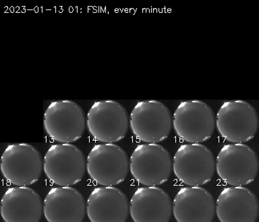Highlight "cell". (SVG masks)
I'll list each match as a JSON object with an SVG mask.
<instances>
[{"mask_svg":"<svg viewBox=\"0 0 259 222\" xmlns=\"http://www.w3.org/2000/svg\"><path fill=\"white\" fill-rule=\"evenodd\" d=\"M130 126L128 113L120 103L113 100L95 102L87 115L89 134L102 143L122 140Z\"/></svg>","mask_w":259,"mask_h":222,"instance_id":"obj_2","label":"cell"},{"mask_svg":"<svg viewBox=\"0 0 259 222\" xmlns=\"http://www.w3.org/2000/svg\"><path fill=\"white\" fill-rule=\"evenodd\" d=\"M44 126L46 134L53 140L72 143L84 135L87 117L82 107L74 101H54L45 112Z\"/></svg>","mask_w":259,"mask_h":222,"instance_id":"obj_8","label":"cell"},{"mask_svg":"<svg viewBox=\"0 0 259 222\" xmlns=\"http://www.w3.org/2000/svg\"><path fill=\"white\" fill-rule=\"evenodd\" d=\"M173 117L169 108L156 100L139 102L130 115L132 133L145 143H158L171 133Z\"/></svg>","mask_w":259,"mask_h":222,"instance_id":"obj_4","label":"cell"},{"mask_svg":"<svg viewBox=\"0 0 259 222\" xmlns=\"http://www.w3.org/2000/svg\"><path fill=\"white\" fill-rule=\"evenodd\" d=\"M215 169L213 153L202 143L182 145L173 157L174 175L190 187H201L209 183Z\"/></svg>","mask_w":259,"mask_h":222,"instance_id":"obj_9","label":"cell"},{"mask_svg":"<svg viewBox=\"0 0 259 222\" xmlns=\"http://www.w3.org/2000/svg\"><path fill=\"white\" fill-rule=\"evenodd\" d=\"M215 213L220 222H256L259 213L258 199L248 188L227 187L217 199Z\"/></svg>","mask_w":259,"mask_h":222,"instance_id":"obj_12","label":"cell"},{"mask_svg":"<svg viewBox=\"0 0 259 222\" xmlns=\"http://www.w3.org/2000/svg\"><path fill=\"white\" fill-rule=\"evenodd\" d=\"M173 203L161 188H139L130 201V213L134 222H169Z\"/></svg>","mask_w":259,"mask_h":222,"instance_id":"obj_13","label":"cell"},{"mask_svg":"<svg viewBox=\"0 0 259 222\" xmlns=\"http://www.w3.org/2000/svg\"><path fill=\"white\" fill-rule=\"evenodd\" d=\"M130 159L126 151L115 143H100L87 157V171L91 179L103 187H115L128 175Z\"/></svg>","mask_w":259,"mask_h":222,"instance_id":"obj_6","label":"cell"},{"mask_svg":"<svg viewBox=\"0 0 259 222\" xmlns=\"http://www.w3.org/2000/svg\"><path fill=\"white\" fill-rule=\"evenodd\" d=\"M219 134L232 143L252 140L258 129L259 117L254 107L242 100L225 102L216 115Z\"/></svg>","mask_w":259,"mask_h":222,"instance_id":"obj_7","label":"cell"},{"mask_svg":"<svg viewBox=\"0 0 259 222\" xmlns=\"http://www.w3.org/2000/svg\"><path fill=\"white\" fill-rule=\"evenodd\" d=\"M0 167L4 179L12 185L28 187L41 177L44 159L33 145L13 143L8 145L2 153Z\"/></svg>","mask_w":259,"mask_h":222,"instance_id":"obj_11","label":"cell"},{"mask_svg":"<svg viewBox=\"0 0 259 222\" xmlns=\"http://www.w3.org/2000/svg\"><path fill=\"white\" fill-rule=\"evenodd\" d=\"M129 212L126 195L115 187L95 188L87 201L91 222H126Z\"/></svg>","mask_w":259,"mask_h":222,"instance_id":"obj_14","label":"cell"},{"mask_svg":"<svg viewBox=\"0 0 259 222\" xmlns=\"http://www.w3.org/2000/svg\"><path fill=\"white\" fill-rule=\"evenodd\" d=\"M86 169L84 153L72 143L53 145L44 157L45 175L60 187H72L80 183Z\"/></svg>","mask_w":259,"mask_h":222,"instance_id":"obj_5","label":"cell"},{"mask_svg":"<svg viewBox=\"0 0 259 222\" xmlns=\"http://www.w3.org/2000/svg\"><path fill=\"white\" fill-rule=\"evenodd\" d=\"M215 120L213 110L206 102L184 101L174 112V130L177 136L188 143H201L213 135Z\"/></svg>","mask_w":259,"mask_h":222,"instance_id":"obj_10","label":"cell"},{"mask_svg":"<svg viewBox=\"0 0 259 222\" xmlns=\"http://www.w3.org/2000/svg\"><path fill=\"white\" fill-rule=\"evenodd\" d=\"M42 212L41 197L29 187L10 188L2 197L1 215L5 222H39Z\"/></svg>","mask_w":259,"mask_h":222,"instance_id":"obj_17","label":"cell"},{"mask_svg":"<svg viewBox=\"0 0 259 222\" xmlns=\"http://www.w3.org/2000/svg\"><path fill=\"white\" fill-rule=\"evenodd\" d=\"M173 213L177 222H212L215 201L202 187L182 188L173 201Z\"/></svg>","mask_w":259,"mask_h":222,"instance_id":"obj_16","label":"cell"},{"mask_svg":"<svg viewBox=\"0 0 259 222\" xmlns=\"http://www.w3.org/2000/svg\"><path fill=\"white\" fill-rule=\"evenodd\" d=\"M216 170L224 183L232 187H244L258 175V155L245 143L225 145L216 157Z\"/></svg>","mask_w":259,"mask_h":222,"instance_id":"obj_3","label":"cell"},{"mask_svg":"<svg viewBox=\"0 0 259 222\" xmlns=\"http://www.w3.org/2000/svg\"><path fill=\"white\" fill-rule=\"evenodd\" d=\"M171 153L159 143L138 145L130 157V170L134 179L147 187L163 185L171 177Z\"/></svg>","mask_w":259,"mask_h":222,"instance_id":"obj_1","label":"cell"},{"mask_svg":"<svg viewBox=\"0 0 259 222\" xmlns=\"http://www.w3.org/2000/svg\"><path fill=\"white\" fill-rule=\"evenodd\" d=\"M86 212L84 196L72 187L52 188L44 201L48 222H83Z\"/></svg>","mask_w":259,"mask_h":222,"instance_id":"obj_15","label":"cell"}]
</instances>
